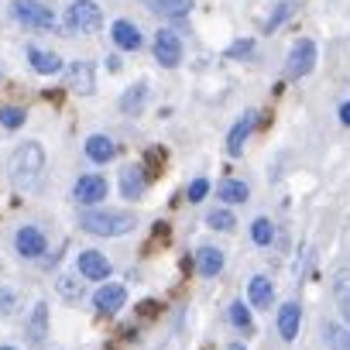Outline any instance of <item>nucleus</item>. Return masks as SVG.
<instances>
[{
    "label": "nucleus",
    "instance_id": "1",
    "mask_svg": "<svg viewBox=\"0 0 350 350\" xmlns=\"http://www.w3.org/2000/svg\"><path fill=\"white\" fill-rule=\"evenodd\" d=\"M79 227L86 234H96V237H124L137 227V220L127 210H90L79 217Z\"/></svg>",
    "mask_w": 350,
    "mask_h": 350
},
{
    "label": "nucleus",
    "instance_id": "2",
    "mask_svg": "<svg viewBox=\"0 0 350 350\" xmlns=\"http://www.w3.org/2000/svg\"><path fill=\"white\" fill-rule=\"evenodd\" d=\"M42 168H45V151H42L38 141H25V144L14 148V154H11V179H14V186L31 189L38 183Z\"/></svg>",
    "mask_w": 350,
    "mask_h": 350
},
{
    "label": "nucleus",
    "instance_id": "3",
    "mask_svg": "<svg viewBox=\"0 0 350 350\" xmlns=\"http://www.w3.org/2000/svg\"><path fill=\"white\" fill-rule=\"evenodd\" d=\"M103 25V11L96 0H72L66 8V28L69 31H79V35H90Z\"/></svg>",
    "mask_w": 350,
    "mask_h": 350
},
{
    "label": "nucleus",
    "instance_id": "4",
    "mask_svg": "<svg viewBox=\"0 0 350 350\" xmlns=\"http://www.w3.org/2000/svg\"><path fill=\"white\" fill-rule=\"evenodd\" d=\"M312 66H316V42L299 38V42L288 49L285 76H288V79H302V76H309V72H312Z\"/></svg>",
    "mask_w": 350,
    "mask_h": 350
},
{
    "label": "nucleus",
    "instance_id": "5",
    "mask_svg": "<svg viewBox=\"0 0 350 350\" xmlns=\"http://www.w3.org/2000/svg\"><path fill=\"white\" fill-rule=\"evenodd\" d=\"M14 18L28 28H42V31L55 28V14H52V8L42 4V0H14Z\"/></svg>",
    "mask_w": 350,
    "mask_h": 350
},
{
    "label": "nucleus",
    "instance_id": "6",
    "mask_svg": "<svg viewBox=\"0 0 350 350\" xmlns=\"http://www.w3.org/2000/svg\"><path fill=\"white\" fill-rule=\"evenodd\" d=\"M107 193H110V186H107V179L103 175H79L76 179V186H72V196H76V203H83V206H96L100 200H107Z\"/></svg>",
    "mask_w": 350,
    "mask_h": 350
},
{
    "label": "nucleus",
    "instance_id": "7",
    "mask_svg": "<svg viewBox=\"0 0 350 350\" xmlns=\"http://www.w3.org/2000/svg\"><path fill=\"white\" fill-rule=\"evenodd\" d=\"M154 59H158L165 69L179 66V62H183V42H179V35L168 31V28H161V31L154 35Z\"/></svg>",
    "mask_w": 350,
    "mask_h": 350
},
{
    "label": "nucleus",
    "instance_id": "8",
    "mask_svg": "<svg viewBox=\"0 0 350 350\" xmlns=\"http://www.w3.org/2000/svg\"><path fill=\"white\" fill-rule=\"evenodd\" d=\"M76 268H79V275L90 278V282H103V278H110V261H107V254H100V251H79Z\"/></svg>",
    "mask_w": 350,
    "mask_h": 350
},
{
    "label": "nucleus",
    "instance_id": "9",
    "mask_svg": "<svg viewBox=\"0 0 350 350\" xmlns=\"http://www.w3.org/2000/svg\"><path fill=\"white\" fill-rule=\"evenodd\" d=\"M124 302H127V288H124V285H117V282H107V285H103V288H96V295H93V306H96L100 312H107V316L120 312V309H124Z\"/></svg>",
    "mask_w": 350,
    "mask_h": 350
},
{
    "label": "nucleus",
    "instance_id": "10",
    "mask_svg": "<svg viewBox=\"0 0 350 350\" xmlns=\"http://www.w3.org/2000/svg\"><path fill=\"white\" fill-rule=\"evenodd\" d=\"M14 247L21 258H42L45 254V234L38 227H21L14 237Z\"/></svg>",
    "mask_w": 350,
    "mask_h": 350
},
{
    "label": "nucleus",
    "instance_id": "11",
    "mask_svg": "<svg viewBox=\"0 0 350 350\" xmlns=\"http://www.w3.org/2000/svg\"><path fill=\"white\" fill-rule=\"evenodd\" d=\"M254 124H258V113H244V117L230 127V134H227V154H230V158H237V154L244 151V141L251 137Z\"/></svg>",
    "mask_w": 350,
    "mask_h": 350
},
{
    "label": "nucleus",
    "instance_id": "12",
    "mask_svg": "<svg viewBox=\"0 0 350 350\" xmlns=\"http://www.w3.org/2000/svg\"><path fill=\"white\" fill-rule=\"evenodd\" d=\"M69 90H76V93H83V96H90V93L96 90V83H93V66H90V62L76 59V62L69 66Z\"/></svg>",
    "mask_w": 350,
    "mask_h": 350
},
{
    "label": "nucleus",
    "instance_id": "13",
    "mask_svg": "<svg viewBox=\"0 0 350 350\" xmlns=\"http://www.w3.org/2000/svg\"><path fill=\"white\" fill-rule=\"evenodd\" d=\"M299 323H302V309H299V302H285L282 309H278V333H282V340H295L299 336Z\"/></svg>",
    "mask_w": 350,
    "mask_h": 350
},
{
    "label": "nucleus",
    "instance_id": "14",
    "mask_svg": "<svg viewBox=\"0 0 350 350\" xmlns=\"http://www.w3.org/2000/svg\"><path fill=\"white\" fill-rule=\"evenodd\" d=\"M110 35H113V42H117V49H127V52H134V49H141V28L134 25V21H113V28H110Z\"/></svg>",
    "mask_w": 350,
    "mask_h": 350
},
{
    "label": "nucleus",
    "instance_id": "15",
    "mask_svg": "<svg viewBox=\"0 0 350 350\" xmlns=\"http://www.w3.org/2000/svg\"><path fill=\"white\" fill-rule=\"evenodd\" d=\"M151 14H165V18H186L193 11V0H141Z\"/></svg>",
    "mask_w": 350,
    "mask_h": 350
},
{
    "label": "nucleus",
    "instance_id": "16",
    "mask_svg": "<svg viewBox=\"0 0 350 350\" xmlns=\"http://www.w3.org/2000/svg\"><path fill=\"white\" fill-rule=\"evenodd\" d=\"M144 189H148V179H144V168L131 165V168H124V172H120V193H124L127 200H137V196H141Z\"/></svg>",
    "mask_w": 350,
    "mask_h": 350
},
{
    "label": "nucleus",
    "instance_id": "17",
    "mask_svg": "<svg viewBox=\"0 0 350 350\" xmlns=\"http://www.w3.org/2000/svg\"><path fill=\"white\" fill-rule=\"evenodd\" d=\"M224 251L220 247H200V254H196V265H200V275L203 278H217L220 271H224Z\"/></svg>",
    "mask_w": 350,
    "mask_h": 350
},
{
    "label": "nucleus",
    "instance_id": "18",
    "mask_svg": "<svg viewBox=\"0 0 350 350\" xmlns=\"http://www.w3.org/2000/svg\"><path fill=\"white\" fill-rule=\"evenodd\" d=\"M28 336H31V347H45V336H49V306L38 302L31 319H28Z\"/></svg>",
    "mask_w": 350,
    "mask_h": 350
},
{
    "label": "nucleus",
    "instance_id": "19",
    "mask_svg": "<svg viewBox=\"0 0 350 350\" xmlns=\"http://www.w3.org/2000/svg\"><path fill=\"white\" fill-rule=\"evenodd\" d=\"M113 154H117V144H113L107 134L86 137V158H90V161H100V165H103V161H110Z\"/></svg>",
    "mask_w": 350,
    "mask_h": 350
},
{
    "label": "nucleus",
    "instance_id": "20",
    "mask_svg": "<svg viewBox=\"0 0 350 350\" xmlns=\"http://www.w3.org/2000/svg\"><path fill=\"white\" fill-rule=\"evenodd\" d=\"M28 59H31L35 72H42V76H55L62 69V59L55 52H45V49H35V45L28 49Z\"/></svg>",
    "mask_w": 350,
    "mask_h": 350
},
{
    "label": "nucleus",
    "instance_id": "21",
    "mask_svg": "<svg viewBox=\"0 0 350 350\" xmlns=\"http://www.w3.org/2000/svg\"><path fill=\"white\" fill-rule=\"evenodd\" d=\"M247 299H251V306L268 309L271 299H275V285H271L265 275H258V278H251V285H247Z\"/></svg>",
    "mask_w": 350,
    "mask_h": 350
},
{
    "label": "nucleus",
    "instance_id": "22",
    "mask_svg": "<svg viewBox=\"0 0 350 350\" xmlns=\"http://www.w3.org/2000/svg\"><path fill=\"white\" fill-rule=\"evenodd\" d=\"M144 103H148V83H137V86H131V90L120 96V110H124V113H141Z\"/></svg>",
    "mask_w": 350,
    "mask_h": 350
},
{
    "label": "nucleus",
    "instance_id": "23",
    "mask_svg": "<svg viewBox=\"0 0 350 350\" xmlns=\"http://www.w3.org/2000/svg\"><path fill=\"white\" fill-rule=\"evenodd\" d=\"M323 340L329 350H350V329L340 326V323H326L323 326Z\"/></svg>",
    "mask_w": 350,
    "mask_h": 350
},
{
    "label": "nucleus",
    "instance_id": "24",
    "mask_svg": "<svg viewBox=\"0 0 350 350\" xmlns=\"http://www.w3.org/2000/svg\"><path fill=\"white\" fill-rule=\"evenodd\" d=\"M217 196H220L224 203H244V200L251 196V189H247L244 183H237V179H224V183L217 186Z\"/></svg>",
    "mask_w": 350,
    "mask_h": 350
},
{
    "label": "nucleus",
    "instance_id": "25",
    "mask_svg": "<svg viewBox=\"0 0 350 350\" xmlns=\"http://www.w3.org/2000/svg\"><path fill=\"white\" fill-rule=\"evenodd\" d=\"M230 323H234L237 329H244V333H251V329H254V319H251V309H247L244 302H234V306H230Z\"/></svg>",
    "mask_w": 350,
    "mask_h": 350
},
{
    "label": "nucleus",
    "instance_id": "26",
    "mask_svg": "<svg viewBox=\"0 0 350 350\" xmlns=\"http://www.w3.org/2000/svg\"><path fill=\"white\" fill-rule=\"evenodd\" d=\"M336 302H340V312H343V319H347V329H350V282L343 278V275H336Z\"/></svg>",
    "mask_w": 350,
    "mask_h": 350
},
{
    "label": "nucleus",
    "instance_id": "27",
    "mask_svg": "<svg viewBox=\"0 0 350 350\" xmlns=\"http://www.w3.org/2000/svg\"><path fill=\"white\" fill-rule=\"evenodd\" d=\"M251 237H254V244H271V237H275V227H271V220H265V217H258L254 224H251Z\"/></svg>",
    "mask_w": 350,
    "mask_h": 350
},
{
    "label": "nucleus",
    "instance_id": "28",
    "mask_svg": "<svg viewBox=\"0 0 350 350\" xmlns=\"http://www.w3.org/2000/svg\"><path fill=\"white\" fill-rule=\"evenodd\" d=\"M25 117H28V113H25L21 107H0V124H4L8 131H18V127L25 124Z\"/></svg>",
    "mask_w": 350,
    "mask_h": 350
},
{
    "label": "nucleus",
    "instance_id": "29",
    "mask_svg": "<svg viewBox=\"0 0 350 350\" xmlns=\"http://www.w3.org/2000/svg\"><path fill=\"white\" fill-rule=\"evenodd\" d=\"M206 224H210L213 230H234V227H237V220H234L230 210H213V213L206 217Z\"/></svg>",
    "mask_w": 350,
    "mask_h": 350
},
{
    "label": "nucleus",
    "instance_id": "30",
    "mask_svg": "<svg viewBox=\"0 0 350 350\" xmlns=\"http://www.w3.org/2000/svg\"><path fill=\"white\" fill-rule=\"evenodd\" d=\"M292 8H295V0H282V4H278V11H275V14L265 21V31H275V28H278V25H282V21L292 14Z\"/></svg>",
    "mask_w": 350,
    "mask_h": 350
},
{
    "label": "nucleus",
    "instance_id": "31",
    "mask_svg": "<svg viewBox=\"0 0 350 350\" xmlns=\"http://www.w3.org/2000/svg\"><path fill=\"white\" fill-rule=\"evenodd\" d=\"M59 292H62L66 299H79V295H83V282H76V278L62 275V278H59Z\"/></svg>",
    "mask_w": 350,
    "mask_h": 350
},
{
    "label": "nucleus",
    "instance_id": "32",
    "mask_svg": "<svg viewBox=\"0 0 350 350\" xmlns=\"http://www.w3.org/2000/svg\"><path fill=\"white\" fill-rule=\"evenodd\" d=\"M14 306H18V292H14V288H0V312L11 316Z\"/></svg>",
    "mask_w": 350,
    "mask_h": 350
},
{
    "label": "nucleus",
    "instance_id": "33",
    "mask_svg": "<svg viewBox=\"0 0 350 350\" xmlns=\"http://www.w3.org/2000/svg\"><path fill=\"white\" fill-rule=\"evenodd\" d=\"M206 193H210V183H206V179H196V183L189 186V203H200Z\"/></svg>",
    "mask_w": 350,
    "mask_h": 350
},
{
    "label": "nucleus",
    "instance_id": "34",
    "mask_svg": "<svg viewBox=\"0 0 350 350\" xmlns=\"http://www.w3.org/2000/svg\"><path fill=\"white\" fill-rule=\"evenodd\" d=\"M251 49H254V42H237V45L230 49V55H247Z\"/></svg>",
    "mask_w": 350,
    "mask_h": 350
},
{
    "label": "nucleus",
    "instance_id": "35",
    "mask_svg": "<svg viewBox=\"0 0 350 350\" xmlns=\"http://www.w3.org/2000/svg\"><path fill=\"white\" fill-rule=\"evenodd\" d=\"M340 124H343V127H350V103H343V107H340Z\"/></svg>",
    "mask_w": 350,
    "mask_h": 350
},
{
    "label": "nucleus",
    "instance_id": "36",
    "mask_svg": "<svg viewBox=\"0 0 350 350\" xmlns=\"http://www.w3.org/2000/svg\"><path fill=\"white\" fill-rule=\"evenodd\" d=\"M227 350H244V343H230V347H227Z\"/></svg>",
    "mask_w": 350,
    "mask_h": 350
},
{
    "label": "nucleus",
    "instance_id": "37",
    "mask_svg": "<svg viewBox=\"0 0 350 350\" xmlns=\"http://www.w3.org/2000/svg\"><path fill=\"white\" fill-rule=\"evenodd\" d=\"M0 350H18V347H0Z\"/></svg>",
    "mask_w": 350,
    "mask_h": 350
}]
</instances>
